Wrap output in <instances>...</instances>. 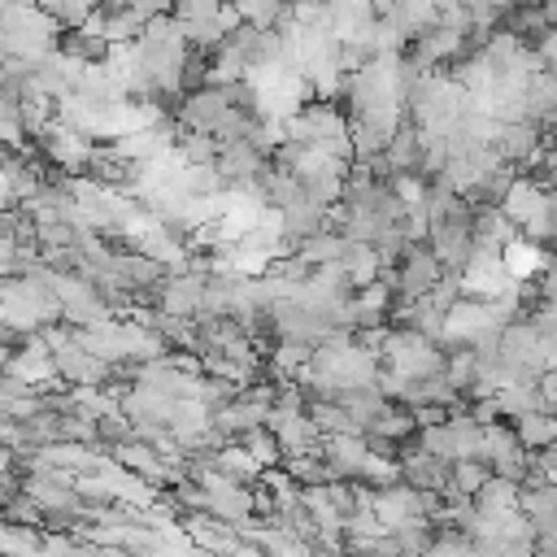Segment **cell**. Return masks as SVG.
I'll list each match as a JSON object with an SVG mask.
<instances>
[{"label": "cell", "instance_id": "6da1fadb", "mask_svg": "<svg viewBox=\"0 0 557 557\" xmlns=\"http://www.w3.org/2000/svg\"><path fill=\"white\" fill-rule=\"evenodd\" d=\"M379 357L387 370L405 374V379H422V374H435L444 370V348L440 339L413 331V326H383V339H379Z\"/></svg>", "mask_w": 557, "mask_h": 557}, {"label": "cell", "instance_id": "7a4b0ae2", "mask_svg": "<svg viewBox=\"0 0 557 557\" xmlns=\"http://www.w3.org/2000/svg\"><path fill=\"white\" fill-rule=\"evenodd\" d=\"M35 148H39V157L48 161V170H57V174H83L87 161H91L96 139H87V135H83L78 126H70V122L52 117V122L35 135Z\"/></svg>", "mask_w": 557, "mask_h": 557}, {"label": "cell", "instance_id": "3957f363", "mask_svg": "<svg viewBox=\"0 0 557 557\" xmlns=\"http://www.w3.org/2000/svg\"><path fill=\"white\" fill-rule=\"evenodd\" d=\"M387 278H392V287L400 292V296H422V292H431L435 287V278L444 274V265H440V257L431 252V244L426 239H413L400 257H396V265L392 270H383Z\"/></svg>", "mask_w": 557, "mask_h": 557}, {"label": "cell", "instance_id": "277c9868", "mask_svg": "<svg viewBox=\"0 0 557 557\" xmlns=\"http://www.w3.org/2000/svg\"><path fill=\"white\" fill-rule=\"evenodd\" d=\"M496 152H500V161H509V165H518V170H527L535 157H540V144H544V126L540 122H531V117H518V122H500V131H496Z\"/></svg>", "mask_w": 557, "mask_h": 557}, {"label": "cell", "instance_id": "5b68a950", "mask_svg": "<svg viewBox=\"0 0 557 557\" xmlns=\"http://www.w3.org/2000/svg\"><path fill=\"white\" fill-rule=\"evenodd\" d=\"M396 466H400V483H413V487H422V492H440L444 483H448V461H440V457H431L422 444H400L396 448Z\"/></svg>", "mask_w": 557, "mask_h": 557}, {"label": "cell", "instance_id": "8992f818", "mask_svg": "<svg viewBox=\"0 0 557 557\" xmlns=\"http://www.w3.org/2000/svg\"><path fill=\"white\" fill-rule=\"evenodd\" d=\"M322 457H326V466H331V474H335V479H357V474H361V461L370 457L366 431L322 435Z\"/></svg>", "mask_w": 557, "mask_h": 557}, {"label": "cell", "instance_id": "52a82bcc", "mask_svg": "<svg viewBox=\"0 0 557 557\" xmlns=\"http://www.w3.org/2000/svg\"><path fill=\"white\" fill-rule=\"evenodd\" d=\"M544 200H548V187H544L535 174H518V178L509 183V191L500 196V213H505L513 226H522L527 218H535V213L544 209Z\"/></svg>", "mask_w": 557, "mask_h": 557}, {"label": "cell", "instance_id": "ba28073f", "mask_svg": "<svg viewBox=\"0 0 557 557\" xmlns=\"http://www.w3.org/2000/svg\"><path fill=\"white\" fill-rule=\"evenodd\" d=\"M470 235H474V248H505L513 235H518V226L500 213V205H483V200H474V213H470Z\"/></svg>", "mask_w": 557, "mask_h": 557}, {"label": "cell", "instance_id": "9c48e42d", "mask_svg": "<svg viewBox=\"0 0 557 557\" xmlns=\"http://www.w3.org/2000/svg\"><path fill=\"white\" fill-rule=\"evenodd\" d=\"M383 161H387V174H400V170H422V139H418V122H405L387 135L383 144Z\"/></svg>", "mask_w": 557, "mask_h": 557}, {"label": "cell", "instance_id": "30bf717a", "mask_svg": "<svg viewBox=\"0 0 557 557\" xmlns=\"http://www.w3.org/2000/svg\"><path fill=\"white\" fill-rule=\"evenodd\" d=\"M278 218H283V235H287L292 248H296V239H305V235H313V231L326 226V205H318V200H309V196L300 191L296 200H287V205L278 209Z\"/></svg>", "mask_w": 557, "mask_h": 557}, {"label": "cell", "instance_id": "8fae6325", "mask_svg": "<svg viewBox=\"0 0 557 557\" xmlns=\"http://www.w3.org/2000/svg\"><path fill=\"white\" fill-rule=\"evenodd\" d=\"M509 426H513V440H518L522 448L540 453L544 444L557 440V409H527V413L509 418Z\"/></svg>", "mask_w": 557, "mask_h": 557}, {"label": "cell", "instance_id": "7c38bea8", "mask_svg": "<svg viewBox=\"0 0 557 557\" xmlns=\"http://www.w3.org/2000/svg\"><path fill=\"white\" fill-rule=\"evenodd\" d=\"M213 466H218L226 479H235V483H248V487H252V483L261 479V470H265V466H261V461H257V457H252V453H248L239 440H226V444H218V448H213Z\"/></svg>", "mask_w": 557, "mask_h": 557}, {"label": "cell", "instance_id": "4fadbf2b", "mask_svg": "<svg viewBox=\"0 0 557 557\" xmlns=\"http://www.w3.org/2000/svg\"><path fill=\"white\" fill-rule=\"evenodd\" d=\"M344 244H348V235H344V231L322 226V231H313V235L296 239V248H292V252H296L305 265H326V261H339V257H344Z\"/></svg>", "mask_w": 557, "mask_h": 557}, {"label": "cell", "instance_id": "5bb4252c", "mask_svg": "<svg viewBox=\"0 0 557 557\" xmlns=\"http://www.w3.org/2000/svg\"><path fill=\"white\" fill-rule=\"evenodd\" d=\"M339 265H344V274H348L352 287H361V283H370V278L383 274V257H379V248L370 239H348Z\"/></svg>", "mask_w": 557, "mask_h": 557}, {"label": "cell", "instance_id": "9a60e30c", "mask_svg": "<svg viewBox=\"0 0 557 557\" xmlns=\"http://www.w3.org/2000/svg\"><path fill=\"white\" fill-rule=\"evenodd\" d=\"M500 261H505V270L513 274V278H531L548 257H544V244H535V239H527L522 231L500 248Z\"/></svg>", "mask_w": 557, "mask_h": 557}, {"label": "cell", "instance_id": "2e32d148", "mask_svg": "<svg viewBox=\"0 0 557 557\" xmlns=\"http://www.w3.org/2000/svg\"><path fill=\"white\" fill-rule=\"evenodd\" d=\"M178 187L187 191V196H222L226 191V183H222V174H218V165L213 161H183L178 165Z\"/></svg>", "mask_w": 557, "mask_h": 557}, {"label": "cell", "instance_id": "e0dca14e", "mask_svg": "<svg viewBox=\"0 0 557 557\" xmlns=\"http://www.w3.org/2000/svg\"><path fill=\"white\" fill-rule=\"evenodd\" d=\"M226 4L235 9L239 22H252V26H261V30L283 26V22L292 17V4H283V0H226Z\"/></svg>", "mask_w": 557, "mask_h": 557}, {"label": "cell", "instance_id": "ac0fdd59", "mask_svg": "<svg viewBox=\"0 0 557 557\" xmlns=\"http://www.w3.org/2000/svg\"><path fill=\"white\" fill-rule=\"evenodd\" d=\"M492 396H496V405H500V418H518V413H527V409H544L540 387H535V383H522V379L496 387Z\"/></svg>", "mask_w": 557, "mask_h": 557}, {"label": "cell", "instance_id": "d6986e66", "mask_svg": "<svg viewBox=\"0 0 557 557\" xmlns=\"http://www.w3.org/2000/svg\"><path fill=\"white\" fill-rule=\"evenodd\" d=\"M487 474H492V461H483V457H453L448 461V487L461 496H474L487 483Z\"/></svg>", "mask_w": 557, "mask_h": 557}, {"label": "cell", "instance_id": "ffe728a7", "mask_svg": "<svg viewBox=\"0 0 557 557\" xmlns=\"http://www.w3.org/2000/svg\"><path fill=\"white\" fill-rule=\"evenodd\" d=\"M218 135L213 131H196V126H178V135H174V152L183 157V161H213L218 157Z\"/></svg>", "mask_w": 557, "mask_h": 557}, {"label": "cell", "instance_id": "44dd1931", "mask_svg": "<svg viewBox=\"0 0 557 557\" xmlns=\"http://www.w3.org/2000/svg\"><path fill=\"white\" fill-rule=\"evenodd\" d=\"M500 22H505V30H513V35L527 39V44H531L540 30H548V17H544L540 4H513V9L500 13Z\"/></svg>", "mask_w": 557, "mask_h": 557}, {"label": "cell", "instance_id": "7402d4cb", "mask_svg": "<svg viewBox=\"0 0 557 557\" xmlns=\"http://www.w3.org/2000/svg\"><path fill=\"white\" fill-rule=\"evenodd\" d=\"M100 17H104V39L109 44H131V39H139V30H144V17L126 4V9H100Z\"/></svg>", "mask_w": 557, "mask_h": 557}, {"label": "cell", "instance_id": "603a6c76", "mask_svg": "<svg viewBox=\"0 0 557 557\" xmlns=\"http://www.w3.org/2000/svg\"><path fill=\"white\" fill-rule=\"evenodd\" d=\"M261 466H278V457H283V448H278V440H274V431L265 426V422H257V426H248V431H239L235 435Z\"/></svg>", "mask_w": 557, "mask_h": 557}, {"label": "cell", "instance_id": "cb8c5ba5", "mask_svg": "<svg viewBox=\"0 0 557 557\" xmlns=\"http://www.w3.org/2000/svg\"><path fill=\"white\" fill-rule=\"evenodd\" d=\"M479 509H513L518 505V483H509V479H500V474H487V483L470 496Z\"/></svg>", "mask_w": 557, "mask_h": 557}, {"label": "cell", "instance_id": "d4e9b609", "mask_svg": "<svg viewBox=\"0 0 557 557\" xmlns=\"http://www.w3.org/2000/svg\"><path fill=\"white\" fill-rule=\"evenodd\" d=\"M0 553H39V527L0 518Z\"/></svg>", "mask_w": 557, "mask_h": 557}, {"label": "cell", "instance_id": "484cf974", "mask_svg": "<svg viewBox=\"0 0 557 557\" xmlns=\"http://www.w3.org/2000/svg\"><path fill=\"white\" fill-rule=\"evenodd\" d=\"M413 444H422L431 457H440V461H453L457 457V448H453V435H448V426L444 422H431V426H418L413 431Z\"/></svg>", "mask_w": 557, "mask_h": 557}, {"label": "cell", "instance_id": "4316f807", "mask_svg": "<svg viewBox=\"0 0 557 557\" xmlns=\"http://www.w3.org/2000/svg\"><path fill=\"white\" fill-rule=\"evenodd\" d=\"M531 457H535L531 448L513 444V448H505V453H496V457H492V474H500V479H509V483H522V474H527Z\"/></svg>", "mask_w": 557, "mask_h": 557}, {"label": "cell", "instance_id": "83f0119b", "mask_svg": "<svg viewBox=\"0 0 557 557\" xmlns=\"http://www.w3.org/2000/svg\"><path fill=\"white\" fill-rule=\"evenodd\" d=\"M535 387H540V396H544V409H557V366H553V370H540Z\"/></svg>", "mask_w": 557, "mask_h": 557}, {"label": "cell", "instance_id": "f1b7e54d", "mask_svg": "<svg viewBox=\"0 0 557 557\" xmlns=\"http://www.w3.org/2000/svg\"><path fill=\"white\" fill-rule=\"evenodd\" d=\"M535 461L544 466V479H548V483H557V440H553V444H544V448L535 453Z\"/></svg>", "mask_w": 557, "mask_h": 557}, {"label": "cell", "instance_id": "f546056e", "mask_svg": "<svg viewBox=\"0 0 557 557\" xmlns=\"http://www.w3.org/2000/svg\"><path fill=\"white\" fill-rule=\"evenodd\" d=\"M544 9V17H548V26H557V0H548V4H540Z\"/></svg>", "mask_w": 557, "mask_h": 557}, {"label": "cell", "instance_id": "4dcf8cb0", "mask_svg": "<svg viewBox=\"0 0 557 557\" xmlns=\"http://www.w3.org/2000/svg\"><path fill=\"white\" fill-rule=\"evenodd\" d=\"M131 0H96V9H126Z\"/></svg>", "mask_w": 557, "mask_h": 557}, {"label": "cell", "instance_id": "1f68e13d", "mask_svg": "<svg viewBox=\"0 0 557 557\" xmlns=\"http://www.w3.org/2000/svg\"><path fill=\"white\" fill-rule=\"evenodd\" d=\"M0 78H4V57H0Z\"/></svg>", "mask_w": 557, "mask_h": 557}]
</instances>
